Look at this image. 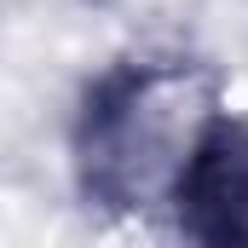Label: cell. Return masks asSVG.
<instances>
[{"label": "cell", "instance_id": "cell-1", "mask_svg": "<svg viewBox=\"0 0 248 248\" xmlns=\"http://www.w3.org/2000/svg\"><path fill=\"white\" fill-rule=\"evenodd\" d=\"M208 116V87L196 63L179 58H122L87 81L69 127V162L87 208L139 214L168 196Z\"/></svg>", "mask_w": 248, "mask_h": 248}, {"label": "cell", "instance_id": "cell-2", "mask_svg": "<svg viewBox=\"0 0 248 248\" xmlns=\"http://www.w3.org/2000/svg\"><path fill=\"white\" fill-rule=\"evenodd\" d=\"M173 225L190 243H243L248 248V116L214 110L185 168L168 190Z\"/></svg>", "mask_w": 248, "mask_h": 248}]
</instances>
